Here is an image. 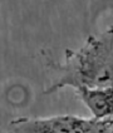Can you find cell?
<instances>
[{
	"label": "cell",
	"instance_id": "6da1fadb",
	"mask_svg": "<svg viewBox=\"0 0 113 133\" xmlns=\"http://www.w3.org/2000/svg\"><path fill=\"white\" fill-rule=\"evenodd\" d=\"M59 77L45 94L64 87L82 88H113V28L103 34L90 35L77 50L65 52V63L58 64Z\"/></svg>",
	"mask_w": 113,
	"mask_h": 133
},
{
	"label": "cell",
	"instance_id": "7a4b0ae2",
	"mask_svg": "<svg viewBox=\"0 0 113 133\" xmlns=\"http://www.w3.org/2000/svg\"><path fill=\"white\" fill-rule=\"evenodd\" d=\"M8 133H113L108 121L55 116L49 118H18L9 124Z\"/></svg>",
	"mask_w": 113,
	"mask_h": 133
},
{
	"label": "cell",
	"instance_id": "3957f363",
	"mask_svg": "<svg viewBox=\"0 0 113 133\" xmlns=\"http://www.w3.org/2000/svg\"><path fill=\"white\" fill-rule=\"evenodd\" d=\"M77 93L94 119L105 121L113 117V88H82L78 89Z\"/></svg>",
	"mask_w": 113,
	"mask_h": 133
},
{
	"label": "cell",
	"instance_id": "277c9868",
	"mask_svg": "<svg viewBox=\"0 0 113 133\" xmlns=\"http://www.w3.org/2000/svg\"><path fill=\"white\" fill-rule=\"evenodd\" d=\"M107 121H108V123H109V124H112V126H113V118H111V119H107Z\"/></svg>",
	"mask_w": 113,
	"mask_h": 133
}]
</instances>
